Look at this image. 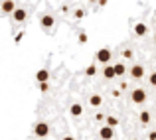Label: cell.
I'll return each mask as SVG.
<instances>
[{
	"mask_svg": "<svg viewBox=\"0 0 156 140\" xmlns=\"http://www.w3.org/2000/svg\"><path fill=\"white\" fill-rule=\"evenodd\" d=\"M34 134L38 138H46L48 134H50V126H48V122H44V121L36 122V124H34Z\"/></svg>",
	"mask_w": 156,
	"mask_h": 140,
	"instance_id": "obj_1",
	"label": "cell"
},
{
	"mask_svg": "<svg viewBox=\"0 0 156 140\" xmlns=\"http://www.w3.org/2000/svg\"><path fill=\"white\" fill-rule=\"evenodd\" d=\"M130 101H133L134 105H142V103L146 101V91H144V89H133V93H130Z\"/></svg>",
	"mask_w": 156,
	"mask_h": 140,
	"instance_id": "obj_2",
	"label": "cell"
},
{
	"mask_svg": "<svg viewBox=\"0 0 156 140\" xmlns=\"http://www.w3.org/2000/svg\"><path fill=\"white\" fill-rule=\"evenodd\" d=\"M95 59L99 61V63H109V59H111V49H107V47H101V49H97V53H95Z\"/></svg>",
	"mask_w": 156,
	"mask_h": 140,
	"instance_id": "obj_3",
	"label": "cell"
},
{
	"mask_svg": "<svg viewBox=\"0 0 156 140\" xmlns=\"http://www.w3.org/2000/svg\"><path fill=\"white\" fill-rule=\"evenodd\" d=\"M14 8H16L14 0H2V4H0V12H2V14H12Z\"/></svg>",
	"mask_w": 156,
	"mask_h": 140,
	"instance_id": "obj_4",
	"label": "cell"
},
{
	"mask_svg": "<svg viewBox=\"0 0 156 140\" xmlns=\"http://www.w3.org/2000/svg\"><path fill=\"white\" fill-rule=\"evenodd\" d=\"M28 16V12L24 10V8H14V12H12V20L14 22H24Z\"/></svg>",
	"mask_w": 156,
	"mask_h": 140,
	"instance_id": "obj_5",
	"label": "cell"
},
{
	"mask_svg": "<svg viewBox=\"0 0 156 140\" xmlns=\"http://www.w3.org/2000/svg\"><path fill=\"white\" fill-rule=\"evenodd\" d=\"M130 77L133 79H142L144 77V67L142 65H133L130 67Z\"/></svg>",
	"mask_w": 156,
	"mask_h": 140,
	"instance_id": "obj_6",
	"label": "cell"
},
{
	"mask_svg": "<svg viewBox=\"0 0 156 140\" xmlns=\"http://www.w3.org/2000/svg\"><path fill=\"white\" fill-rule=\"evenodd\" d=\"M40 24H42V28H51L53 24H55V18H53L51 14H42V18H40Z\"/></svg>",
	"mask_w": 156,
	"mask_h": 140,
	"instance_id": "obj_7",
	"label": "cell"
},
{
	"mask_svg": "<svg viewBox=\"0 0 156 140\" xmlns=\"http://www.w3.org/2000/svg\"><path fill=\"white\" fill-rule=\"evenodd\" d=\"M134 34H136L138 38H144V36L148 34V26H146L144 22H138L136 26H134Z\"/></svg>",
	"mask_w": 156,
	"mask_h": 140,
	"instance_id": "obj_8",
	"label": "cell"
},
{
	"mask_svg": "<svg viewBox=\"0 0 156 140\" xmlns=\"http://www.w3.org/2000/svg\"><path fill=\"white\" fill-rule=\"evenodd\" d=\"M99 136H101V140H111L115 136V130L111 128V126H103V128L99 130Z\"/></svg>",
	"mask_w": 156,
	"mask_h": 140,
	"instance_id": "obj_9",
	"label": "cell"
},
{
	"mask_svg": "<svg viewBox=\"0 0 156 140\" xmlns=\"http://www.w3.org/2000/svg\"><path fill=\"white\" fill-rule=\"evenodd\" d=\"M48 79H50V71H48V69H40V71L36 73V81H38V83H48Z\"/></svg>",
	"mask_w": 156,
	"mask_h": 140,
	"instance_id": "obj_10",
	"label": "cell"
},
{
	"mask_svg": "<svg viewBox=\"0 0 156 140\" xmlns=\"http://www.w3.org/2000/svg\"><path fill=\"white\" fill-rule=\"evenodd\" d=\"M113 71H115V77H122V75L126 73L125 63H115V65H113Z\"/></svg>",
	"mask_w": 156,
	"mask_h": 140,
	"instance_id": "obj_11",
	"label": "cell"
},
{
	"mask_svg": "<svg viewBox=\"0 0 156 140\" xmlns=\"http://www.w3.org/2000/svg\"><path fill=\"white\" fill-rule=\"evenodd\" d=\"M69 113H71L73 117H81V114H83V107H81L79 103H73V105L69 107Z\"/></svg>",
	"mask_w": 156,
	"mask_h": 140,
	"instance_id": "obj_12",
	"label": "cell"
},
{
	"mask_svg": "<svg viewBox=\"0 0 156 140\" xmlns=\"http://www.w3.org/2000/svg\"><path fill=\"white\" fill-rule=\"evenodd\" d=\"M89 105L91 107H101L103 105V97H101V95H91V97H89Z\"/></svg>",
	"mask_w": 156,
	"mask_h": 140,
	"instance_id": "obj_13",
	"label": "cell"
},
{
	"mask_svg": "<svg viewBox=\"0 0 156 140\" xmlns=\"http://www.w3.org/2000/svg\"><path fill=\"white\" fill-rule=\"evenodd\" d=\"M138 121H140V124H148V122L152 121V117H150L148 110H142V113L138 114Z\"/></svg>",
	"mask_w": 156,
	"mask_h": 140,
	"instance_id": "obj_14",
	"label": "cell"
},
{
	"mask_svg": "<svg viewBox=\"0 0 156 140\" xmlns=\"http://www.w3.org/2000/svg\"><path fill=\"white\" fill-rule=\"evenodd\" d=\"M103 75H105V79H115L113 65H105V69H103Z\"/></svg>",
	"mask_w": 156,
	"mask_h": 140,
	"instance_id": "obj_15",
	"label": "cell"
},
{
	"mask_svg": "<svg viewBox=\"0 0 156 140\" xmlns=\"http://www.w3.org/2000/svg\"><path fill=\"white\" fill-rule=\"evenodd\" d=\"M117 124H119V118H117V117H107V126L115 128Z\"/></svg>",
	"mask_w": 156,
	"mask_h": 140,
	"instance_id": "obj_16",
	"label": "cell"
},
{
	"mask_svg": "<svg viewBox=\"0 0 156 140\" xmlns=\"http://www.w3.org/2000/svg\"><path fill=\"white\" fill-rule=\"evenodd\" d=\"M95 73H97V67H95V65H89V67H85V75H87V77H93Z\"/></svg>",
	"mask_w": 156,
	"mask_h": 140,
	"instance_id": "obj_17",
	"label": "cell"
},
{
	"mask_svg": "<svg viewBox=\"0 0 156 140\" xmlns=\"http://www.w3.org/2000/svg\"><path fill=\"white\" fill-rule=\"evenodd\" d=\"M73 16H75V20H81V18H85V10H83V8H77V10L73 12Z\"/></svg>",
	"mask_w": 156,
	"mask_h": 140,
	"instance_id": "obj_18",
	"label": "cell"
},
{
	"mask_svg": "<svg viewBox=\"0 0 156 140\" xmlns=\"http://www.w3.org/2000/svg\"><path fill=\"white\" fill-rule=\"evenodd\" d=\"M122 57L125 59H133V49H122Z\"/></svg>",
	"mask_w": 156,
	"mask_h": 140,
	"instance_id": "obj_19",
	"label": "cell"
},
{
	"mask_svg": "<svg viewBox=\"0 0 156 140\" xmlns=\"http://www.w3.org/2000/svg\"><path fill=\"white\" fill-rule=\"evenodd\" d=\"M77 40H79V44H87V34H85V32H81Z\"/></svg>",
	"mask_w": 156,
	"mask_h": 140,
	"instance_id": "obj_20",
	"label": "cell"
},
{
	"mask_svg": "<svg viewBox=\"0 0 156 140\" xmlns=\"http://www.w3.org/2000/svg\"><path fill=\"white\" fill-rule=\"evenodd\" d=\"M148 81H150V83H152V85H154V87H156V71H154V73H150V77H148Z\"/></svg>",
	"mask_w": 156,
	"mask_h": 140,
	"instance_id": "obj_21",
	"label": "cell"
},
{
	"mask_svg": "<svg viewBox=\"0 0 156 140\" xmlns=\"http://www.w3.org/2000/svg\"><path fill=\"white\" fill-rule=\"evenodd\" d=\"M48 89H50V85H48V83H40V91H44V93H46Z\"/></svg>",
	"mask_w": 156,
	"mask_h": 140,
	"instance_id": "obj_22",
	"label": "cell"
},
{
	"mask_svg": "<svg viewBox=\"0 0 156 140\" xmlns=\"http://www.w3.org/2000/svg\"><path fill=\"white\" fill-rule=\"evenodd\" d=\"M148 140H156V130H150L148 132Z\"/></svg>",
	"mask_w": 156,
	"mask_h": 140,
	"instance_id": "obj_23",
	"label": "cell"
},
{
	"mask_svg": "<svg viewBox=\"0 0 156 140\" xmlns=\"http://www.w3.org/2000/svg\"><path fill=\"white\" fill-rule=\"evenodd\" d=\"M97 2H99L101 6H107V0H97Z\"/></svg>",
	"mask_w": 156,
	"mask_h": 140,
	"instance_id": "obj_24",
	"label": "cell"
},
{
	"mask_svg": "<svg viewBox=\"0 0 156 140\" xmlns=\"http://www.w3.org/2000/svg\"><path fill=\"white\" fill-rule=\"evenodd\" d=\"M63 140H75L73 136H63Z\"/></svg>",
	"mask_w": 156,
	"mask_h": 140,
	"instance_id": "obj_25",
	"label": "cell"
},
{
	"mask_svg": "<svg viewBox=\"0 0 156 140\" xmlns=\"http://www.w3.org/2000/svg\"><path fill=\"white\" fill-rule=\"evenodd\" d=\"M154 44H156V34H154Z\"/></svg>",
	"mask_w": 156,
	"mask_h": 140,
	"instance_id": "obj_26",
	"label": "cell"
},
{
	"mask_svg": "<svg viewBox=\"0 0 156 140\" xmlns=\"http://www.w3.org/2000/svg\"><path fill=\"white\" fill-rule=\"evenodd\" d=\"M89 2H97V0H89Z\"/></svg>",
	"mask_w": 156,
	"mask_h": 140,
	"instance_id": "obj_27",
	"label": "cell"
}]
</instances>
